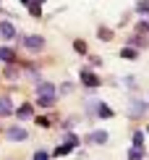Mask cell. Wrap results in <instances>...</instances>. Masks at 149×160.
Here are the masks:
<instances>
[{"label": "cell", "mask_w": 149, "mask_h": 160, "mask_svg": "<svg viewBox=\"0 0 149 160\" xmlns=\"http://www.w3.org/2000/svg\"><path fill=\"white\" fill-rule=\"evenodd\" d=\"M128 158H144V150H141L139 144H133V147L128 150Z\"/></svg>", "instance_id": "cell-16"}, {"label": "cell", "mask_w": 149, "mask_h": 160, "mask_svg": "<svg viewBox=\"0 0 149 160\" xmlns=\"http://www.w3.org/2000/svg\"><path fill=\"white\" fill-rule=\"evenodd\" d=\"M0 37H3V39H13V37H16V26H13L11 21H3V24H0Z\"/></svg>", "instance_id": "cell-5"}, {"label": "cell", "mask_w": 149, "mask_h": 160, "mask_svg": "<svg viewBox=\"0 0 149 160\" xmlns=\"http://www.w3.org/2000/svg\"><path fill=\"white\" fill-rule=\"evenodd\" d=\"M21 42L26 50H42L45 48V37H39V34H24Z\"/></svg>", "instance_id": "cell-2"}, {"label": "cell", "mask_w": 149, "mask_h": 160, "mask_svg": "<svg viewBox=\"0 0 149 160\" xmlns=\"http://www.w3.org/2000/svg\"><path fill=\"white\" fill-rule=\"evenodd\" d=\"M81 82H84L86 87H99V79L92 74V71H81Z\"/></svg>", "instance_id": "cell-7"}, {"label": "cell", "mask_w": 149, "mask_h": 160, "mask_svg": "<svg viewBox=\"0 0 149 160\" xmlns=\"http://www.w3.org/2000/svg\"><path fill=\"white\" fill-rule=\"evenodd\" d=\"M13 113H16V116L18 118H31V113H34V110H31V105H21V108H18V110H13Z\"/></svg>", "instance_id": "cell-10"}, {"label": "cell", "mask_w": 149, "mask_h": 160, "mask_svg": "<svg viewBox=\"0 0 149 160\" xmlns=\"http://www.w3.org/2000/svg\"><path fill=\"white\" fill-rule=\"evenodd\" d=\"M99 37H102V39H113V32H107V29H99Z\"/></svg>", "instance_id": "cell-21"}, {"label": "cell", "mask_w": 149, "mask_h": 160, "mask_svg": "<svg viewBox=\"0 0 149 160\" xmlns=\"http://www.w3.org/2000/svg\"><path fill=\"white\" fill-rule=\"evenodd\" d=\"M73 50H76V52H81V55H84V52H86V45L81 42V39H76V42H73Z\"/></svg>", "instance_id": "cell-17"}, {"label": "cell", "mask_w": 149, "mask_h": 160, "mask_svg": "<svg viewBox=\"0 0 149 160\" xmlns=\"http://www.w3.org/2000/svg\"><path fill=\"white\" fill-rule=\"evenodd\" d=\"M5 76H8V79H16L18 71H16V68H8V71H5Z\"/></svg>", "instance_id": "cell-22"}, {"label": "cell", "mask_w": 149, "mask_h": 160, "mask_svg": "<svg viewBox=\"0 0 149 160\" xmlns=\"http://www.w3.org/2000/svg\"><path fill=\"white\" fill-rule=\"evenodd\" d=\"M144 108H147V105L141 102V100H131V102H128V116H141Z\"/></svg>", "instance_id": "cell-6"}, {"label": "cell", "mask_w": 149, "mask_h": 160, "mask_svg": "<svg viewBox=\"0 0 149 160\" xmlns=\"http://www.w3.org/2000/svg\"><path fill=\"white\" fill-rule=\"evenodd\" d=\"M5 137H8L11 142H26V139H29V131L21 129V126H11V129H5Z\"/></svg>", "instance_id": "cell-3"}, {"label": "cell", "mask_w": 149, "mask_h": 160, "mask_svg": "<svg viewBox=\"0 0 149 160\" xmlns=\"http://www.w3.org/2000/svg\"><path fill=\"white\" fill-rule=\"evenodd\" d=\"M26 5H29L31 16H42V5H39V3H31V0H29V3H26Z\"/></svg>", "instance_id": "cell-15"}, {"label": "cell", "mask_w": 149, "mask_h": 160, "mask_svg": "<svg viewBox=\"0 0 149 160\" xmlns=\"http://www.w3.org/2000/svg\"><path fill=\"white\" fill-rule=\"evenodd\" d=\"M37 3H45V0H37Z\"/></svg>", "instance_id": "cell-24"}, {"label": "cell", "mask_w": 149, "mask_h": 160, "mask_svg": "<svg viewBox=\"0 0 149 160\" xmlns=\"http://www.w3.org/2000/svg\"><path fill=\"white\" fill-rule=\"evenodd\" d=\"M63 144H68V147L73 150V147H76V144H79V137H76V134H65V139H63Z\"/></svg>", "instance_id": "cell-14"}, {"label": "cell", "mask_w": 149, "mask_h": 160, "mask_svg": "<svg viewBox=\"0 0 149 160\" xmlns=\"http://www.w3.org/2000/svg\"><path fill=\"white\" fill-rule=\"evenodd\" d=\"M0 61L3 63H13L16 61V52H13L11 48H0Z\"/></svg>", "instance_id": "cell-9"}, {"label": "cell", "mask_w": 149, "mask_h": 160, "mask_svg": "<svg viewBox=\"0 0 149 160\" xmlns=\"http://www.w3.org/2000/svg\"><path fill=\"white\" fill-rule=\"evenodd\" d=\"M65 152H71V147H68V144H60V147L55 150V155H65Z\"/></svg>", "instance_id": "cell-19"}, {"label": "cell", "mask_w": 149, "mask_h": 160, "mask_svg": "<svg viewBox=\"0 0 149 160\" xmlns=\"http://www.w3.org/2000/svg\"><path fill=\"white\" fill-rule=\"evenodd\" d=\"M136 13H144V16H149V0H139V3H136Z\"/></svg>", "instance_id": "cell-13"}, {"label": "cell", "mask_w": 149, "mask_h": 160, "mask_svg": "<svg viewBox=\"0 0 149 160\" xmlns=\"http://www.w3.org/2000/svg\"><path fill=\"white\" fill-rule=\"evenodd\" d=\"M97 113H99L102 118H113V108H107L105 102H99V105H97Z\"/></svg>", "instance_id": "cell-11"}, {"label": "cell", "mask_w": 149, "mask_h": 160, "mask_svg": "<svg viewBox=\"0 0 149 160\" xmlns=\"http://www.w3.org/2000/svg\"><path fill=\"white\" fill-rule=\"evenodd\" d=\"M13 113V102L8 97H0V116H11Z\"/></svg>", "instance_id": "cell-8"}, {"label": "cell", "mask_w": 149, "mask_h": 160, "mask_svg": "<svg viewBox=\"0 0 149 160\" xmlns=\"http://www.w3.org/2000/svg\"><path fill=\"white\" fill-rule=\"evenodd\" d=\"M107 139H110V134H107V131H92L89 137H86V142H92V144H107Z\"/></svg>", "instance_id": "cell-4"}, {"label": "cell", "mask_w": 149, "mask_h": 160, "mask_svg": "<svg viewBox=\"0 0 149 160\" xmlns=\"http://www.w3.org/2000/svg\"><path fill=\"white\" fill-rule=\"evenodd\" d=\"M34 158H37V160H45V158H47V152H45V150H37V152H34Z\"/></svg>", "instance_id": "cell-23"}, {"label": "cell", "mask_w": 149, "mask_h": 160, "mask_svg": "<svg viewBox=\"0 0 149 160\" xmlns=\"http://www.w3.org/2000/svg\"><path fill=\"white\" fill-rule=\"evenodd\" d=\"M133 144H139V147L144 144V134H141V131H136V134H133Z\"/></svg>", "instance_id": "cell-18"}, {"label": "cell", "mask_w": 149, "mask_h": 160, "mask_svg": "<svg viewBox=\"0 0 149 160\" xmlns=\"http://www.w3.org/2000/svg\"><path fill=\"white\" fill-rule=\"evenodd\" d=\"M37 123H39V126H50V118H47V116H39Z\"/></svg>", "instance_id": "cell-20"}, {"label": "cell", "mask_w": 149, "mask_h": 160, "mask_svg": "<svg viewBox=\"0 0 149 160\" xmlns=\"http://www.w3.org/2000/svg\"><path fill=\"white\" fill-rule=\"evenodd\" d=\"M120 58H126V61H136V50H133V48H123V50H120Z\"/></svg>", "instance_id": "cell-12"}, {"label": "cell", "mask_w": 149, "mask_h": 160, "mask_svg": "<svg viewBox=\"0 0 149 160\" xmlns=\"http://www.w3.org/2000/svg\"><path fill=\"white\" fill-rule=\"evenodd\" d=\"M37 92H39L37 102L42 105V108H50V105L55 102V97H58V89H55V84H52V82H39L37 84Z\"/></svg>", "instance_id": "cell-1"}]
</instances>
